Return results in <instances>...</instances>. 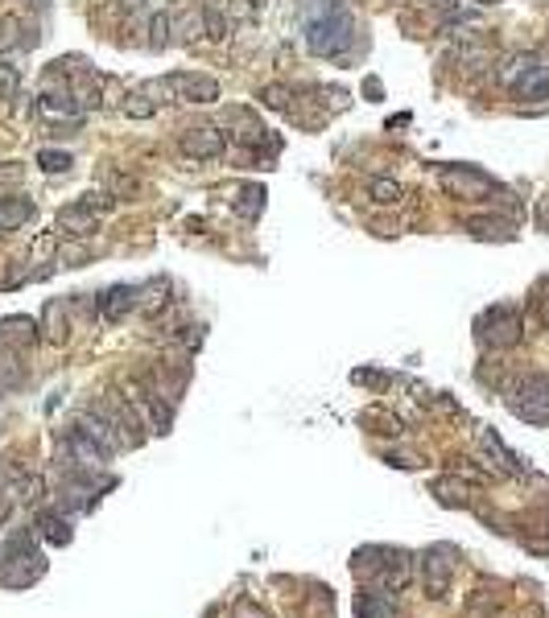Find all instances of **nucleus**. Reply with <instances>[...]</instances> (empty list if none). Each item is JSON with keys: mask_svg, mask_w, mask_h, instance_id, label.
Instances as JSON below:
<instances>
[{"mask_svg": "<svg viewBox=\"0 0 549 618\" xmlns=\"http://www.w3.org/2000/svg\"><path fill=\"white\" fill-rule=\"evenodd\" d=\"M38 165L46 169V174H70L75 157L62 153V149H41V153H38Z\"/></svg>", "mask_w": 549, "mask_h": 618, "instance_id": "obj_29", "label": "nucleus"}, {"mask_svg": "<svg viewBox=\"0 0 549 618\" xmlns=\"http://www.w3.org/2000/svg\"><path fill=\"white\" fill-rule=\"evenodd\" d=\"M33 219V203L30 198H0V235L17 232L21 223Z\"/></svg>", "mask_w": 549, "mask_h": 618, "instance_id": "obj_19", "label": "nucleus"}, {"mask_svg": "<svg viewBox=\"0 0 549 618\" xmlns=\"http://www.w3.org/2000/svg\"><path fill=\"white\" fill-rule=\"evenodd\" d=\"M480 445H483V450H488L491 458H496V466H500L504 474H525V466H520V458L512 454L508 445H504L500 437L491 433V429H483V433H480Z\"/></svg>", "mask_w": 549, "mask_h": 618, "instance_id": "obj_18", "label": "nucleus"}, {"mask_svg": "<svg viewBox=\"0 0 549 618\" xmlns=\"http://www.w3.org/2000/svg\"><path fill=\"white\" fill-rule=\"evenodd\" d=\"M289 99H294V91L285 87V83H269V87H261V104L273 107V112H289Z\"/></svg>", "mask_w": 549, "mask_h": 618, "instance_id": "obj_31", "label": "nucleus"}, {"mask_svg": "<svg viewBox=\"0 0 549 618\" xmlns=\"http://www.w3.org/2000/svg\"><path fill=\"white\" fill-rule=\"evenodd\" d=\"M38 528H41V536H46L50 544H70V523L62 520V515L41 512V515H38Z\"/></svg>", "mask_w": 549, "mask_h": 618, "instance_id": "obj_27", "label": "nucleus"}, {"mask_svg": "<svg viewBox=\"0 0 549 618\" xmlns=\"http://www.w3.org/2000/svg\"><path fill=\"white\" fill-rule=\"evenodd\" d=\"M120 112H124L128 120H149L157 112V104L145 91H124V95H120Z\"/></svg>", "mask_w": 549, "mask_h": 618, "instance_id": "obj_25", "label": "nucleus"}, {"mask_svg": "<svg viewBox=\"0 0 549 618\" xmlns=\"http://www.w3.org/2000/svg\"><path fill=\"white\" fill-rule=\"evenodd\" d=\"M537 223H541V232H549V198L537 203Z\"/></svg>", "mask_w": 549, "mask_h": 618, "instance_id": "obj_40", "label": "nucleus"}, {"mask_svg": "<svg viewBox=\"0 0 549 618\" xmlns=\"http://www.w3.org/2000/svg\"><path fill=\"white\" fill-rule=\"evenodd\" d=\"M363 425H380L376 433H389V437L401 433V421H397V416H389V413H380V408H368V413H363Z\"/></svg>", "mask_w": 549, "mask_h": 618, "instance_id": "obj_34", "label": "nucleus"}, {"mask_svg": "<svg viewBox=\"0 0 549 618\" xmlns=\"http://www.w3.org/2000/svg\"><path fill=\"white\" fill-rule=\"evenodd\" d=\"M41 322H46V339L50 342H67V314H62L59 301H46V314H41Z\"/></svg>", "mask_w": 549, "mask_h": 618, "instance_id": "obj_26", "label": "nucleus"}, {"mask_svg": "<svg viewBox=\"0 0 549 618\" xmlns=\"http://www.w3.org/2000/svg\"><path fill=\"white\" fill-rule=\"evenodd\" d=\"M227 149V136L219 132L215 124H198L182 132V153L195 157V161H211V157H224Z\"/></svg>", "mask_w": 549, "mask_h": 618, "instance_id": "obj_10", "label": "nucleus"}, {"mask_svg": "<svg viewBox=\"0 0 549 618\" xmlns=\"http://www.w3.org/2000/svg\"><path fill=\"white\" fill-rule=\"evenodd\" d=\"M265 186H256V182H248V186H240V194H235V203H232V211L240 214L244 223H256L261 219V211H265Z\"/></svg>", "mask_w": 549, "mask_h": 618, "instance_id": "obj_15", "label": "nucleus"}, {"mask_svg": "<svg viewBox=\"0 0 549 618\" xmlns=\"http://www.w3.org/2000/svg\"><path fill=\"white\" fill-rule=\"evenodd\" d=\"M368 198L380 206H397L405 198V186L397 182V177H372V182H368Z\"/></svg>", "mask_w": 549, "mask_h": 618, "instance_id": "obj_24", "label": "nucleus"}, {"mask_svg": "<svg viewBox=\"0 0 549 618\" xmlns=\"http://www.w3.org/2000/svg\"><path fill=\"white\" fill-rule=\"evenodd\" d=\"M438 182L459 203H483L491 194H500V182L491 174H483V169H475V165H446Z\"/></svg>", "mask_w": 549, "mask_h": 618, "instance_id": "obj_4", "label": "nucleus"}, {"mask_svg": "<svg viewBox=\"0 0 549 618\" xmlns=\"http://www.w3.org/2000/svg\"><path fill=\"white\" fill-rule=\"evenodd\" d=\"M166 87H169V99L178 104H215L219 99V83L211 75H195V70H174L166 75Z\"/></svg>", "mask_w": 549, "mask_h": 618, "instance_id": "obj_6", "label": "nucleus"}, {"mask_svg": "<svg viewBox=\"0 0 549 618\" xmlns=\"http://www.w3.org/2000/svg\"><path fill=\"white\" fill-rule=\"evenodd\" d=\"M355 614L360 618H392V602L384 598V594L360 589V594H355Z\"/></svg>", "mask_w": 549, "mask_h": 618, "instance_id": "obj_22", "label": "nucleus"}, {"mask_svg": "<svg viewBox=\"0 0 549 618\" xmlns=\"http://www.w3.org/2000/svg\"><path fill=\"white\" fill-rule=\"evenodd\" d=\"M533 297H537V314H541V322H545V330H549V277L537 285V293H533Z\"/></svg>", "mask_w": 549, "mask_h": 618, "instance_id": "obj_37", "label": "nucleus"}, {"mask_svg": "<svg viewBox=\"0 0 549 618\" xmlns=\"http://www.w3.org/2000/svg\"><path fill=\"white\" fill-rule=\"evenodd\" d=\"M434 495H438L446 507H462V503H467V486L454 483V478H438V483H434Z\"/></svg>", "mask_w": 549, "mask_h": 618, "instance_id": "obj_30", "label": "nucleus"}, {"mask_svg": "<svg viewBox=\"0 0 549 618\" xmlns=\"http://www.w3.org/2000/svg\"><path fill=\"white\" fill-rule=\"evenodd\" d=\"M54 227H59V235H67V240H91V235L99 232V214L87 211L83 203H70L59 211Z\"/></svg>", "mask_w": 549, "mask_h": 618, "instance_id": "obj_12", "label": "nucleus"}, {"mask_svg": "<svg viewBox=\"0 0 549 618\" xmlns=\"http://www.w3.org/2000/svg\"><path fill=\"white\" fill-rule=\"evenodd\" d=\"M78 203L87 206V211L104 214V211H112V206H116L120 198H116V194H112V190H87V194H83V198H78Z\"/></svg>", "mask_w": 549, "mask_h": 618, "instance_id": "obj_35", "label": "nucleus"}, {"mask_svg": "<svg viewBox=\"0 0 549 618\" xmlns=\"http://www.w3.org/2000/svg\"><path fill=\"white\" fill-rule=\"evenodd\" d=\"M475 5H483V9H488V5H500V0H475Z\"/></svg>", "mask_w": 549, "mask_h": 618, "instance_id": "obj_41", "label": "nucleus"}, {"mask_svg": "<svg viewBox=\"0 0 549 618\" xmlns=\"http://www.w3.org/2000/svg\"><path fill=\"white\" fill-rule=\"evenodd\" d=\"M41 116L46 120H78V99L70 87H50L46 95H41Z\"/></svg>", "mask_w": 549, "mask_h": 618, "instance_id": "obj_13", "label": "nucleus"}, {"mask_svg": "<svg viewBox=\"0 0 549 618\" xmlns=\"http://www.w3.org/2000/svg\"><path fill=\"white\" fill-rule=\"evenodd\" d=\"M462 227H467L475 240H512V223H504V219H483V214H471V219H462Z\"/></svg>", "mask_w": 549, "mask_h": 618, "instance_id": "obj_21", "label": "nucleus"}, {"mask_svg": "<svg viewBox=\"0 0 549 618\" xmlns=\"http://www.w3.org/2000/svg\"><path fill=\"white\" fill-rule=\"evenodd\" d=\"M355 46V21L347 9H326L323 17L306 21V50L314 59H343Z\"/></svg>", "mask_w": 549, "mask_h": 618, "instance_id": "obj_2", "label": "nucleus"}, {"mask_svg": "<svg viewBox=\"0 0 549 618\" xmlns=\"http://www.w3.org/2000/svg\"><path fill=\"white\" fill-rule=\"evenodd\" d=\"M203 33L211 41H224L232 38V17H227L219 5H203Z\"/></svg>", "mask_w": 549, "mask_h": 618, "instance_id": "obj_23", "label": "nucleus"}, {"mask_svg": "<svg viewBox=\"0 0 549 618\" xmlns=\"http://www.w3.org/2000/svg\"><path fill=\"white\" fill-rule=\"evenodd\" d=\"M137 297H141L137 285H112L108 297L99 301V309H104V322H120L128 309L137 305Z\"/></svg>", "mask_w": 549, "mask_h": 618, "instance_id": "obj_14", "label": "nucleus"}, {"mask_svg": "<svg viewBox=\"0 0 549 618\" xmlns=\"http://www.w3.org/2000/svg\"><path fill=\"white\" fill-rule=\"evenodd\" d=\"M25 46L21 38V17H0V54H9V50Z\"/></svg>", "mask_w": 549, "mask_h": 618, "instance_id": "obj_32", "label": "nucleus"}, {"mask_svg": "<svg viewBox=\"0 0 549 618\" xmlns=\"http://www.w3.org/2000/svg\"><path fill=\"white\" fill-rule=\"evenodd\" d=\"M224 128L235 136V141H240V145H248V149L265 145L269 153H277V136L269 132L261 120H252V112H244V107H232V112H227V120H224Z\"/></svg>", "mask_w": 549, "mask_h": 618, "instance_id": "obj_7", "label": "nucleus"}, {"mask_svg": "<svg viewBox=\"0 0 549 618\" xmlns=\"http://www.w3.org/2000/svg\"><path fill=\"white\" fill-rule=\"evenodd\" d=\"M112 186L120 194H137V177H124V174H112Z\"/></svg>", "mask_w": 549, "mask_h": 618, "instance_id": "obj_38", "label": "nucleus"}, {"mask_svg": "<svg viewBox=\"0 0 549 618\" xmlns=\"http://www.w3.org/2000/svg\"><path fill=\"white\" fill-rule=\"evenodd\" d=\"M422 577H425V594H430V598H446V594H451V577H454L451 549H425Z\"/></svg>", "mask_w": 549, "mask_h": 618, "instance_id": "obj_8", "label": "nucleus"}, {"mask_svg": "<svg viewBox=\"0 0 549 618\" xmlns=\"http://www.w3.org/2000/svg\"><path fill=\"white\" fill-rule=\"evenodd\" d=\"M25 384V363L13 347H0V392H17Z\"/></svg>", "mask_w": 549, "mask_h": 618, "instance_id": "obj_20", "label": "nucleus"}, {"mask_svg": "<svg viewBox=\"0 0 549 618\" xmlns=\"http://www.w3.org/2000/svg\"><path fill=\"white\" fill-rule=\"evenodd\" d=\"M496 83L508 87L512 95L525 99V104H533V99H549V54H541V50L512 54V59L500 62Z\"/></svg>", "mask_w": 549, "mask_h": 618, "instance_id": "obj_1", "label": "nucleus"}, {"mask_svg": "<svg viewBox=\"0 0 549 618\" xmlns=\"http://www.w3.org/2000/svg\"><path fill=\"white\" fill-rule=\"evenodd\" d=\"M67 450L75 454V462H78V466H87V470H99V466L108 462V454H104V450H99V445L91 441V437L78 433V429L67 437Z\"/></svg>", "mask_w": 549, "mask_h": 618, "instance_id": "obj_17", "label": "nucleus"}, {"mask_svg": "<svg viewBox=\"0 0 549 618\" xmlns=\"http://www.w3.org/2000/svg\"><path fill=\"white\" fill-rule=\"evenodd\" d=\"M169 30H174V17L169 13H153V21H149V50L169 46Z\"/></svg>", "mask_w": 549, "mask_h": 618, "instance_id": "obj_28", "label": "nucleus"}, {"mask_svg": "<svg viewBox=\"0 0 549 618\" xmlns=\"http://www.w3.org/2000/svg\"><path fill=\"white\" fill-rule=\"evenodd\" d=\"M352 379H355V384H368V387H380L384 384V376H376V371H352Z\"/></svg>", "mask_w": 549, "mask_h": 618, "instance_id": "obj_39", "label": "nucleus"}, {"mask_svg": "<svg viewBox=\"0 0 549 618\" xmlns=\"http://www.w3.org/2000/svg\"><path fill=\"white\" fill-rule=\"evenodd\" d=\"M475 326H480V342L483 347H491V350L517 347L520 334H525V318H520L517 305H491Z\"/></svg>", "mask_w": 549, "mask_h": 618, "instance_id": "obj_5", "label": "nucleus"}, {"mask_svg": "<svg viewBox=\"0 0 549 618\" xmlns=\"http://www.w3.org/2000/svg\"><path fill=\"white\" fill-rule=\"evenodd\" d=\"M38 342V322L30 318H5L0 322V347H25Z\"/></svg>", "mask_w": 549, "mask_h": 618, "instance_id": "obj_16", "label": "nucleus"}, {"mask_svg": "<svg viewBox=\"0 0 549 618\" xmlns=\"http://www.w3.org/2000/svg\"><path fill=\"white\" fill-rule=\"evenodd\" d=\"M508 408L525 425H549V376L529 371L508 387Z\"/></svg>", "mask_w": 549, "mask_h": 618, "instance_id": "obj_3", "label": "nucleus"}, {"mask_svg": "<svg viewBox=\"0 0 549 618\" xmlns=\"http://www.w3.org/2000/svg\"><path fill=\"white\" fill-rule=\"evenodd\" d=\"M78 433L83 437H91V441L99 445V450H104V454H116L120 450V441H124V437H120V429L112 425V416L104 413V408H91V413H83L78 416Z\"/></svg>", "mask_w": 549, "mask_h": 618, "instance_id": "obj_11", "label": "nucleus"}, {"mask_svg": "<svg viewBox=\"0 0 549 618\" xmlns=\"http://www.w3.org/2000/svg\"><path fill=\"white\" fill-rule=\"evenodd\" d=\"M21 91V70L13 62H0V99H17Z\"/></svg>", "mask_w": 549, "mask_h": 618, "instance_id": "obj_33", "label": "nucleus"}, {"mask_svg": "<svg viewBox=\"0 0 549 618\" xmlns=\"http://www.w3.org/2000/svg\"><path fill=\"white\" fill-rule=\"evenodd\" d=\"M21 177H25V165H21V161H5V165H0V186H17Z\"/></svg>", "mask_w": 549, "mask_h": 618, "instance_id": "obj_36", "label": "nucleus"}, {"mask_svg": "<svg viewBox=\"0 0 549 618\" xmlns=\"http://www.w3.org/2000/svg\"><path fill=\"white\" fill-rule=\"evenodd\" d=\"M372 577H376V586H380L384 594H401V589H409V581H413V560H409V552L384 549L380 569H376Z\"/></svg>", "mask_w": 549, "mask_h": 618, "instance_id": "obj_9", "label": "nucleus"}]
</instances>
